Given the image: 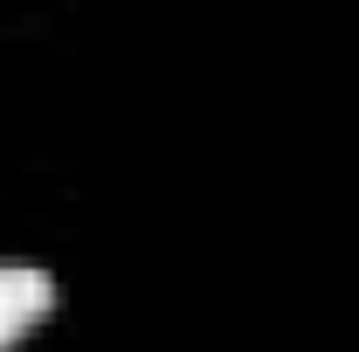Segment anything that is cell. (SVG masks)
Segmentation results:
<instances>
[{"label":"cell","mask_w":359,"mask_h":352,"mask_svg":"<svg viewBox=\"0 0 359 352\" xmlns=\"http://www.w3.org/2000/svg\"><path fill=\"white\" fill-rule=\"evenodd\" d=\"M48 311H55V283H48V269H35V263H0V346L28 339Z\"/></svg>","instance_id":"1"}]
</instances>
